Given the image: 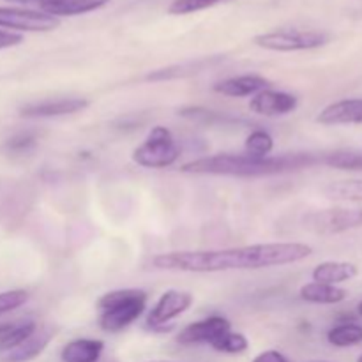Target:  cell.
Listing matches in <instances>:
<instances>
[{
	"label": "cell",
	"mask_w": 362,
	"mask_h": 362,
	"mask_svg": "<svg viewBox=\"0 0 362 362\" xmlns=\"http://www.w3.org/2000/svg\"><path fill=\"white\" fill-rule=\"evenodd\" d=\"M311 253L313 247L303 243H269L209 251H172V253L156 255L152 258V267L159 271L197 272V274L258 271V269L297 264L311 257Z\"/></svg>",
	"instance_id": "1"
},
{
	"label": "cell",
	"mask_w": 362,
	"mask_h": 362,
	"mask_svg": "<svg viewBox=\"0 0 362 362\" xmlns=\"http://www.w3.org/2000/svg\"><path fill=\"white\" fill-rule=\"evenodd\" d=\"M320 163V156L283 154L257 158L250 154H214L194 159L180 166V172L193 175H230V177H264L278 173L297 172Z\"/></svg>",
	"instance_id": "2"
},
{
	"label": "cell",
	"mask_w": 362,
	"mask_h": 362,
	"mask_svg": "<svg viewBox=\"0 0 362 362\" xmlns=\"http://www.w3.org/2000/svg\"><path fill=\"white\" fill-rule=\"evenodd\" d=\"M147 292L140 288H120L99 297V327L105 332H120L144 315L147 308Z\"/></svg>",
	"instance_id": "3"
},
{
	"label": "cell",
	"mask_w": 362,
	"mask_h": 362,
	"mask_svg": "<svg viewBox=\"0 0 362 362\" xmlns=\"http://www.w3.org/2000/svg\"><path fill=\"white\" fill-rule=\"evenodd\" d=\"M180 158V148L172 131L165 126H156L148 131L144 144L133 151V161L148 170L170 168Z\"/></svg>",
	"instance_id": "4"
},
{
	"label": "cell",
	"mask_w": 362,
	"mask_h": 362,
	"mask_svg": "<svg viewBox=\"0 0 362 362\" xmlns=\"http://www.w3.org/2000/svg\"><path fill=\"white\" fill-rule=\"evenodd\" d=\"M331 41L329 34L311 28H276V30L264 32L255 35L253 42L258 48L269 52H306L317 49Z\"/></svg>",
	"instance_id": "5"
},
{
	"label": "cell",
	"mask_w": 362,
	"mask_h": 362,
	"mask_svg": "<svg viewBox=\"0 0 362 362\" xmlns=\"http://www.w3.org/2000/svg\"><path fill=\"white\" fill-rule=\"evenodd\" d=\"M60 27V20L39 9L0 7V30L7 32H52Z\"/></svg>",
	"instance_id": "6"
},
{
	"label": "cell",
	"mask_w": 362,
	"mask_h": 362,
	"mask_svg": "<svg viewBox=\"0 0 362 362\" xmlns=\"http://www.w3.org/2000/svg\"><path fill=\"white\" fill-rule=\"evenodd\" d=\"M306 226L317 233H341L362 226V209H325L311 212L304 219Z\"/></svg>",
	"instance_id": "7"
},
{
	"label": "cell",
	"mask_w": 362,
	"mask_h": 362,
	"mask_svg": "<svg viewBox=\"0 0 362 362\" xmlns=\"http://www.w3.org/2000/svg\"><path fill=\"white\" fill-rule=\"evenodd\" d=\"M193 296L182 290H166L147 315L148 329H163L193 306Z\"/></svg>",
	"instance_id": "8"
},
{
	"label": "cell",
	"mask_w": 362,
	"mask_h": 362,
	"mask_svg": "<svg viewBox=\"0 0 362 362\" xmlns=\"http://www.w3.org/2000/svg\"><path fill=\"white\" fill-rule=\"evenodd\" d=\"M228 331H232V324L225 317L214 315L186 325L177 336V341L180 345H212Z\"/></svg>",
	"instance_id": "9"
},
{
	"label": "cell",
	"mask_w": 362,
	"mask_h": 362,
	"mask_svg": "<svg viewBox=\"0 0 362 362\" xmlns=\"http://www.w3.org/2000/svg\"><path fill=\"white\" fill-rule=\"evenodd\" d=\"M297 106H299L297 95L290 94V92L272 90V88H265V90L255 94L250 103L251 112L265 117L288 115V113L296 112Z\"/></svg>",
	"instance_id": "10"
},
{
	"label": "cell",
	"mask_w": 362,
	"mask_h": 362,
	"mask_svg": "<svg viewBox=\"0 0 362 362\" xmlns=\"http://www.w3.org/2000/svg\"><path fill=\"white\" fill-rule=\"evenodd\" d=\"M88 106V99L85 98H60L45 99V101L32 103L20 110V115L25 119H52V117L73 115Z\"/></svg>",
	"instance_id": "11"
},
{
	"label": "cell",
	"mask_w": 362,
	"mask_h": 362,
	"mask_svg": "<svg viewBox=\"0 0 362 362\" xmlns=\"http://www.w3.org/2000/svg\"><path fill=\"white\" fill-rule=\"evenodd\" d=\"M53 331L49 325H37L34 332L25 339L21 345H18L16 349L9 350V352L2 354L0 361L2 362H30L37 359L42 352L46 350V346L49 345V341L53 339Z\"/></svg>",
	"instance_id": "12"
},
{
	"label": "cell",
	"mask_w": 362,
	"mask_h": 362,
	"mask_svg": "<svg viewBox=\"0 0 362 362\" xmlns=\"http://www.w3.org/2000/svg\"><path fill=\"white\" fill-rule=\"evenodd\" d=\"M322 126H346L362 124V99H343L325 106L317 117Z\"/></svg>",
	"instance_id": "13"
},
{
	"label": "cell",
	"mask_w": 362,
	"mask_h": 362,
	"mask_svg": "<svg viewBox=\"0 0 362 362\" xmlns=\"http://www.w3.org/2000/svg\"><path fill=\"white\" fill-rule=\"evenodd\" d=\"M271 88V81L260 74H240V76L226 78V80L214 83V92L228 98H246L258 92Z\"/></svg>",
	"instance_id": "14"
},
{
	"label": "cell",
	"mask_w": 362,
	"mask_h": 362,
	"mask_svg": "<svg viewBox=\"0 0 362 362\" xmlns=\"http://www.w3.org/2000/svg\"><path fill=\"white\" fill-rule=\"evenodd\" d=\"M106 4H110V0H42L37 9L60 20L103 9Z\"/></svg>",
	"instance_id": "15"
},
{
	"label": "cell",
	"mask_w": 362,
	"mask_h": 362,
	"mask_svg": "<svg viewBox=\"0 0 362 362\" xmlns=\"http://www.w3.org/2000/svg\"><path fill=\"white\" fill-rule=\"evenodd\" d=\"M105 352V343L101 339L80 338L67 343L60 352L62 362H98Z\"/></svg>",
	"instance_id": "16"
},
{
	"label": "cell",
	"mask_w": 362,
	"mask_h": 362,
	"mask_svg": "<svg viewBox=\"0 0 362 362\" xmlns=\"http://www.w3.org/2000/svg\"><path fill=\"white\" fill-rule=\"evenodd\" d=\"M357 272H359L357 265L350 262H322L313 269L311 276H313V281L338 285V283L356 278Z\"/></svg>",
	"instance_id": "17"
},
{
	"label": "cell",
	"mask_w": 362,
	"mask_h": 362,
	"mask_svg": "<svg viewBox=\"0 0 362 362\" xmlns=\"http://www.w3.org/2000/svg\"><path fill=\"white\" fill-rule=\"evenodd\" d=\"M300 299L311 304H338L346 299V292L336 285L311 281L300 288Z\"/></svg>",
	"instance_id": "18"
},
{
	"label": "cell",
	"mask_w": 362,
	"mask_h": 362,
	"mask_svg": "<svg viewBox=\"0 0 362 362\" xmlns=\"http://www.w3.org/2000/svg\"><path fill=\"white\" fill-rule=\"evenodd\" d=\"M221 60L219 57L216 59H204V60H193V62H186V64H179V66H170V67H163V69L154 71V73H148L145 76L147 81H168V80H177V78H186V76H193V74L200 73V71L207 69L211 64L218 62Z\"/></svg>",
	"instance_id": "19"
},
{
	"label": "cell",
	"mask_w": 362,
	"mask_h": 362,
	"mask_svg": "<svg viewBox=\"0 0 362 362\" xmlns=\"http://www.w3.org/2000/svg\"><path fill=\"white\" fill-rule=\"evenodd\" d=\"M35 329H37V324L34 320L4 324L2 332H0V356L9 352V350L16 349L18 345H21Z\"/></svg>",
	"instance_id": "20"
},
{
	"label": "cell",
	"mask_w": 362,
	"mask_h": 362,
	"mask_svg": "<svg viewBox=\"0 0 362 362\" xmlns=\"http://www.w3.org/2000/svg\"><path fill=\"white\" fill-rule=\"evenodd\" d=\"M327 341L338 349H346L362 343V327L356 322L339 324L327 332Z\"/></svg>",
	"instance_id": "21"
},
{
	"label": "cell",
	"mask_w": 362,
	"mask_h": 362,
	"mask_svg": "<svg viewBox=\"0 0 362 362\" xmlns=\"http://www.w3.org/2000/svg\"><path fill=\"white\" fill-rule=\"evenodd\" d=\"M327 198L341 202H362V179L338 180L324 189Z\"/></svg>",
	"instance_id": "22"
},
{
	"label": "cell",
	"mask_w": 362,
	"mask_h": 362,
	"mask_svg": "<svg viewBox=\"0 0 362 362\" xmlns=\"http://www.w3.org/2000/svg\"><path fill=\"white\" fill-rule=\"evenodd\" d=\"M320 163L338 170H362V154L354 148H341L320 156Z\"/></svg>",
	"instance_id": "23"
},
{
	"label": "cell",
	"mask_w": 362,
	"mask_h": 362,
	"mask_svg": "<svg viewBox=\"0 0 362 362\" xmlns=\"http://www.w3.org/2000/svg\"><path fill=\"white\" fill-rule=\"evenodd\" d=\"M230 2H233V0H173L168 6V14H172V16H187V14L200 13V11L225 6V4Z\"/></svg>",
	"instance_id": "24"
},
{
	"label": "cell",
	"mask_w": 362,
	"mask_h": 362,
	"mask_svg": "<svg viewBox=\"0 0 362 362\" xmlns=\"http://www.w3.org/2000/svg\"><path fill=\"white\" fill-rule=\"evenodd\" d=\"M246 154L257 156V158H265L274 151V138L264 129L251 131L250 136L246 138Z\"/></svg>",
	"instance_id": "25"
},
{
	"label": "cell",
	"mask_w": 362,
	"mask_h": 362,
	"mask_svg": "<svg viewBox=\"0 0 362 362\" xmlns=\"http://www.w3.org/2000/svg\"><path fill=\"white\" fill-rule=\"evenodd\" d=\"M211 346L216 350V352L235 356V354L246 352V350L250 349V341H247L246 336L240 334V332L228 331V332H225L221 338L216 339Z\"/></svg>",
	"instance_id": "26"
},
{
	"label": "cell",
	"mask_w": 362,
	"mask_h": 362,
	"mask_svg": "<svg viewBox=\"0 0 362 362\" xmlns=\"http://www.w3.org/2000/svg\"><path fill=\"white\" fill-rule=\"evenodd\" d=\"M28 297L27 290H7L0 293V317L23 306Z\"/></svg>",
	"instance_id": "27"
},
{
	"label": "cell",
	"mask_w": 362,
	"mask_h": 362,
	"mask_svg": "<svg viewBox=\"0 0 362 362\" xmlns=\"http://www.w3.org/2000/svg\"><path fill=\"white\" fill-rule=\"evenodd\" d=\"M23 42V35L16 34V32H7L0 30V49L14 48V46L21 45Z\"/></svg>",
	"instance_id": "28"
},
{
	"label": "cell",
	"mask_w": 362,
	"mask_h": 362,
	"mask_svg": "<svg viewBox=\"0 0 362 362\" xmlns=\"http://www.w3.org/2000/svg\"><path fill=\"white\" fill-rule=\"evenodd\" d=\"M34 144V136L30 134H20V136H14L7 141V148L9 151H23L28 145Z\"/></svg>",
	"instance_id": "29"
},
{
	"label": "cell",
	"mask_w": 362,
	"mask_h": 362,
	"mask_svg": "<svg viewBox=\"0 0 362 362\" xmlns=\"http://www.w3.org/2000/svg\"><path fill=\"white\" fill-rule=\"evenodd\" d=\"M251 362H288V359L278 350H265V352L258 354Z\"/></svg>",
	"instance_id": "30"
},
{
	"label": "cell",
	"mask_w": 362,
	"mask_h": 362,
	"mask_svg": "<svg viewBox=\"0 0 362 362\" xmlns=\"http://www.w3.org/2000/svg\"><path fill=\"white\" fill-rule=\"evenodd\" d=\"M4 2L9 4H18V6H37L42 2V0H4Z\"/></svg>",
	"instance_id": "31"
},
{
	"label": "cell",
	"mask_w": 362,
	"mask_h": 362,
	"mask_svg": "<svg viewBox=\"0 0 362 362\" xmlns=\"http://www.w3.org/2000/svg\"><path fill=\"white\" fill-rule=\"evenodd\" d=\"M359 315H361V317H362V303L359 304Z\"/></svg>",
	"instance_id": "32"
},
{
	"label": "cell",
	"mask_w": 362,
	"mask_h": 362,
	"mask_svg": "<svg viewBox=\"0 0 362 362\" xmlns=\"http://www.w3.org/2000/svg\"><path fill=\"white\" fill-rule=\"evenodd\" d=\"M148 362H172V361H148Z\"/></svg>",
	"instance_id": "33"
},
{
	"label": "cell",
	"mask_w": 362,
	"mask_h": 362,
	"mask_svg": "<svg viewBox=\"0 0 362 362\" xmlns=\"http://www.w3.org/2000/svg\"><path fill=\"white\" fill-rule=\"evenodd\" d=\"M357 362H362V356L359 357V359H357Z\"/></svg>",
	"instance_id": "34"
}]
</instances>
